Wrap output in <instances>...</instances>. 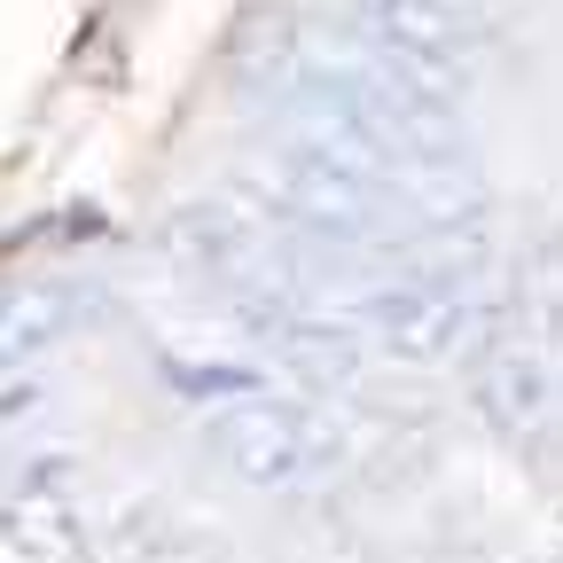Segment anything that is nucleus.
<instances>
[{
    "label": "nucleus",
    "mask_w": 563,
    "mask_h": 563,
    "mask_svg": "<svg viewBox=\"0 0 563 563\" xmlns=\"http://www.w3.org/2000/svg\"><path fill=\"white\" fill-rule=\"evenodd\" d=\"M9 532H16V548H24L32 563H70V555H79V517H70V501L47 485V470L16 493Z\"/></svg>",
    "instance_id": "obj_1"
},
{
    "label": "nucleus",
    "mask_w": 563,
    "mask_h": 563,
    "mask_svg": "<svg viewBox=\"0 0 563 563\" xmlns=\"http://www.w3.org/2000/svg\"><path fill=\"white\" fill-rule=\"evenodd\" d=\"M228 439H235V462H243V470H258V477H290V470L306 462L298 422H290V415H243Z\"/></svg>",
    "instance_id": "obj_2"
}]
</instances>
